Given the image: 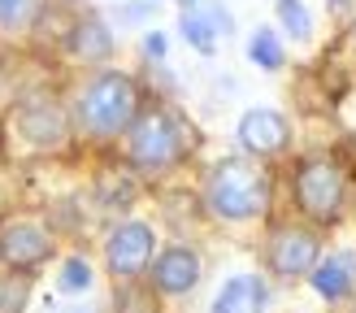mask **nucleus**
<instances>
[{
	"instance_id": "2eb2a0df",
	"label": "nucleus",
	"mask_w": 356,
	"mask_h": 313,
	"mask_svg": "<svg viewBox=\"0 0 356 313\" xmlns=\"http://www.w3.org/2000/svg\"><path fill=\"white\" fill-rule=\"evenodd\" d=\"M248 57H252L261 70H270V74H274V70L287 65V48H282V40H278L270 26H257L252 40H248Z\"/></svg>"
},
{
	"instance_id": "aec40b11",
	"label": "nucleus",
	"mask_w": 356,
	"mask_h": 313,
	"mask_svg": "<svg viewBox=\"0 0 356 313\" xmlns=\"http://www.w3.org/2000/svg\"><path fill=\"white\" fill-rule=\"evenodd\" d=\"M144 52H148V57H165V35H148V40H144Z\"/></svg>"
},
{
	"instance_id": "39448f33",
	"label": "nucleus",
	"mask_w": 356,
	"mask_h": 313,
	"mask_svg": "<svg viewBox=\"0 0 356 313\" xmlns=\"http://www.w3.org/2000/svg\"><path fill=\"white\" fill-rule=\"evenodd\" d=\"M13 127L22 135V144L35 148V152H61L70 139H74V118H70V109L48 92H35L17 104Z\"/></svg>"
},
{
	"instance_id": "9d476101",
	"label": "nucleus",
	"mask_w": 356,
	"mask_h": 313,
	"mask_svg": "<svg viewBox=\"0 0 356 313\" xmlns=\"http://www.w3.org/2000/svg\"><path fill=\"white\" fill-rule=\"evenodd\" d=\"M52 257V235L44 231L40 222L31 218H17L9 226H0V261L9 270H40L44 261Z\"/></svg>"
},
{
	"instance_id": "a211bd4d",
	"label": "nucleus",
	"mask_w": 356,
	"mask_h": 313,
	"mask_svg": "<svg viewBox=\"0 0 356 313\" xmlns=\"http://www.w3.org/2000/svg\"><path fill=\"white\" fill-rule=\"evenodd\" d=\"M26 296H31L26 270H9V278H0V313H22Z\"/></svg>"
},
{
	"instance_id": "f8f14e48",
	"label": "nucleus",
	"mask_w": 356,
	"mask_h": 313,
	"mask_svg": "<svg viewBox=\"0 0 356 313\" xmlns=\"http://www.w3.org/2000/svg\"><path fill=\"white\" fill-rule=\"evenodd\" d=\"M65 48H70V57L74 61H83V65H104L113 57V31L100 22L96 13H87V17H79L74 26H70V35H65Z\"/></svg>"
},
{
	"instance_id": "4468645a",
	"label": "nucleus",
	"mask_w": 356,
	"mask_h": 313,
	"mask_svg": "<svg viewBox=\"0 0 356 313\" xmlns=\"http://www.w3.org/2000/svg\"><path fill=\"white\" fill-rule=\"evenodd\" d=\"M265 300H270L265 278L235 274V278H226V283H222L218 296H213V309L209 313H265Z\"/></svg>"
},
{
	"instance_id": "7ed1b4c3",
	"label": "nucleus",
	"mask_w": 356,
	"mask_h": 313,
	"mask_svg": "<svg viewBox=\"0 0 356 313\" xmlns=\"http://www.w3.org/2000/svg\"><path fill=\"white\" fill-rule=\"evenodd\" d=\"M122 139H127V161L135 170H144V174L174 170L187 156V148H191L183 122H178L165 104H148V109H139V118L131 122V131Z\"/></svg>"
},
{
	"instance_id": "9b49d317",
	"label": "nucleus",
	"mask_w": 356,
	"mask_h": 313,
	"mask_svg": "<svg viewBox=\"0 0 356 313\" xmlns=\"http://www.w3.org/2000/svg\"><path fill=\"white\" fill-rule=\"evenodd\" d=\"M178 31H183V40L213 57L222 44V35H230V13L218 5V0H183V17H178Z\"/></svg>"
},
{
	"instance_id": "f3484780",
	"label": "nucleus",
	"mask_w": 356,
	"mask_h": 313,
	"mask_svg": "<svg viewBox=\"0 0 356 313\" xmlns=\"http://www.w3.org/2000/svg\"><path fill=\"white\" fill-rule=\"evenodd\" d=\"M40 17V0H0V31H31Z\"/></svg>"
},
{
	"instance_id": "412c9836",
	"label": "nucleus",
	"mask_w": 356,
	"mask_h": 313,
	"mask_svg": "<svg viewBox=\"0 0 356 313\" xmlns=\"http://www.w3.org/2000/svg\"><path fill=\"white\" fill-rule=\"evenodd\" d=\"M352 5H356V0H326V9H330V13H348Z\"/></svg>"
},
{
	"instance_id": "0eeeda50",
	"label": "nucleus",
	"mask_w": 356,
	"mask_h": 313,
	"mask_svg": "<svg viewBox=\"0 0 356 313\" xmlns=\"http://www.w3.org/2000/svg\"><path fill=\"white\" fill-rule=\"evenodd\" d=\"M322 261V239H317L313 226H300V222H287L278 226L265 243V266L278 278H309L313 266Z\"/></svg>"
},
{
	"instance_id": "f03ea898",
	"label": "nucleus",
	"mask_w": 356,
	"mask_h": 313,
	"mask_svg": "<svg viewBox=\"0 0 356 313\" xmlns=\"http://www.w3.org/2000/svg\"><path fill=\"white\" fill-rule=\"evenodd\" d=\"M204 209L218 222H252L270 209V174L261 156H222L204 174Z\"/></svg>"
},
{
	"instance_id": "dca6fc26",
	"label": "nucleus",
	"mask_w": 356,
	"mask_h": 313,
	"mask_svg": "<svg viewBox=\"0 0 356 313\" xmlns=\"http://www.w3.org/2000/svg\"><path fill=\"white\" fill-rule=\"evenodd\" d=\"M274 13H278V26L291 40H300V44L313 40V13H309L305 0H274Z\"/></svg>"
},
{
	"instance_id": "1a4fd4ad",
	"label": "nucleus",
	"mask_w": 356,
	"mask_h": 313,
	"mask_svg": "<svg viewBox=\"0 0 356 313\" xmlns=\"http://www.w3.org/2000/svg\"><path fill=\"white\" fill-rule=\"evenodd\" d=\"M152 291L156 296H187L200 287V274H204V261L195 248H187V243H170V248H161L152 257Z\"/></svg>"
},
{
	"instance_id": "f257e3e1",
	"label": "nucleus",
	"mask_w": 356,
	"mask_h": 313,
	"mask_svg": "<svg viewBox=\"0 0 356 313\" xmlns=\"http://www.w3.org/2000/svg\"><path fill=\"white\" fill-rule=\"evenodd\" d=\"M139 109H144L139 83L127 70H96L79 87L74 104H70V118H74V135L92 139V144H109V139H122L131 131Z\"/></svg>"
},
{
	"instance_id": "ddd939ff",
	"label": "nucleus",
	"mask_w": 356,
	"mask_h": 313,
	"mask_svg": "<svg viewBox=\"0 0 356 313\" xmlns=\"http://www.w3.org/2000/svg\"><path fill=\"white\" fill-rule=\"evenodd\" d=\"M313 291L322 296V300H348V296L356 291V257L352 252H334V257H322L309 274Z\"/></svg>"
},
{
	"instance_id": "4be33fe9",
	"label": "nucleus",
	"mask_w": 356,
	"mask_h": 313,
	"mask_svg": "<svg viewBox=\"0 0 356 313\" xmlns=\"http://www.w3.org/2000/svg\"><path fill=\"white\" fill-rule=\"evenodd\" d=\"M57 313H92V309H57Z\"/></svg>"
},
{
	"instance_id": "423d86ee",
	"label": "nucleus",
	"mask_w": 356,
	"mask_h": 313,
	"mask_svg": "<svg viewBox=\"0 0 356 313\" xmlns=\"http://www.w3.org/2000/svg\"><path fill=\"white\" fill-rule=\"evenodd\" d=\"M152 257H156V231L148 222H118L104 239V266L118 283H135L139 274H148Z\"/></svg>"
},
{
	"instance_id": "6e6552de",
	"label": "nucleus",
	"mask_w": 356,
	"mask_h": 313,
	"mask_svg": "<svg viewBox=\"0 0 356 313\" xmlns=\"http://www.w3.org/2000/svg\"><path fill=\"white\" fill-rule=\"evenodd\" d=\"M235 139H239V148H243L248 156L274 161V156H282V152L291 148V122L282 118L278 109H265V104H257V109H248V113L239 118Z\"/></svg>"
},
{
	"instance_id": "6ab92c4d",
	"label": "nucleus",
	"mask_w": 356,
	"mask_h": 313,
	"mask_svg": "<svg viewBox=\"0 0 356 313\" xmlns=\"http://www.w3.org/2000/svg\"><path fill=\"white\" fill-rule=\"evenodd\" d=\"M57 287H61L65 296H83L87 287H92V266H87L83 257L61 261V270H57Z\"/></svg>"
},
{
	"instance_id": "20e7f679",
	"label": "nucleus",
	"mask_w": 356,
	"mask_h": 313,
	"mask_svg": "<svg viewBox=\"0 0 356 313\" xmlns=\"http://www.w3.org/2000/svg\"><path fill=\"white\" fill-rule=\"evenodd\" d=\"M291 191H296V209L313 226H334L348 200V174L334 156H305L296 166Z\"/></svg>"
}]
</instances>
